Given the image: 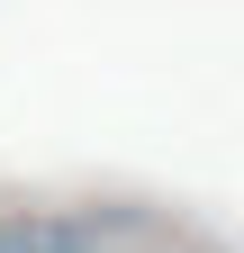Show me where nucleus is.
Here are the masks:
<instances>
[{"label": "nucleus", "mask_w": 244, "mask_h": 253, "mask_svg": "<svg viewBox=\"0 0 244 253\" xmlns=\"http://www.w3.org/2000/svg\"><path fill=\"white\" fill-rule=\"evenodd\" d=\"M0 253H100L73 217H0Z\"/></svg>", "instance_id": "nucleus-1"}]
</instances>
